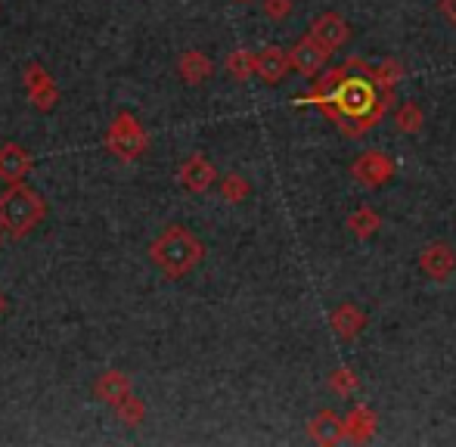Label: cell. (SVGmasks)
I'll return each instance as SVG.
<instances>
[{"instance_id": "484cf974", "label": "cell", "mask_w": 456, "mask_h": 447, "mask_svg": "<svg viewBox=\"0 0 456 447\" xmlns=\"http://www.w3.org/2000/svg\"><path fill=\"white\" fill-rule=\"evenodd\" d=\"M0 246H4V236H0Z\"/></svg>"}, {"instance_id": "6da1fadb", "label": "cell", "mask_w": 456, "mask_h": 447, "mask_svg": "<svg viewBox=\"0 0 456 447\" xmlns=\"http://www.w3.org/2000/svg\"><path fill=\"white\" fill-rule=\"evenodd\" d=\"M295 103L317 106L342 127L345 137H363L388 112L391 91L376 81V69H366L363 62L348 60L342 69L326 75L307 97H298Z\"/></svg>"}, {"instance_id": "4316f807", "label": "cell", "mask_w": 456, "mask_h": 447, "mask_svg": "<svg viewBox=\"0 0 456 447\" xmlns=\"http://www.w3.org/2000/svg\"><path fill=\"white\" fill-rule=\"evenodd\" d=\"M240 4H246V0H240Z\"/></svg>"}, {"instance_id": "5bb4252c", "label": "cell", "mask_w": 456, "mask_h": 447, "mask_svg": "<svg viewBox=\"0 0 456 447\" xmlns=\"http://www.w3.org/2000/svg\"><path fill=\"white\" fill-rule=\"evenodd\" d=\"M96 394H100L106 404L118 407L121 401L131 398V379L125 373H102L100 382H96Z\"/></svg>"}, {"instance_id": "cb8c5ba5", "label": "cell", "mask_w": 456, "mask_h": 447, "mask_svg": "<svg viewBox=\"0 0 456 447\" xmlns=\"http://www.w3.org/2000/svg\"><path fill=\"white\" fill-rule=\"evenodd\" d=\"M441 12L447 16V22L456 25V0H441Z\"/></svg>"}, {"instance_id": "603a6c76", "label": "cell", "mask_w": 456, "mask_h": 447, "mask_svg": "<svg viewBox=\"0 0 456 447\" xmlns=\"http://www.w3.org/2000/svg\"><path fill=\"white\" fill-rule=\"evenodd\" d=\"M118 410L125 413L127 417V423H140V419H143V407L137 404V401L134 398H127V401H121L118 404Z\"/></svg>"}, {"instance_id": "4fadbf2b", "label": "cell", "mask_w": 456, "mask_h": 447, "mask_svg": "<svg viewBox=\"0 0 456 447\" xmlns=\"http://www.w3.org/2000/svg\"><path fill=\"white\" fill-rule=\"evenodd\" d=\"M330 323H332V329H336L338 338H357L363 333V327H366V314L357 308L354 302H345V305H338V308L332 311Z\"/></svg>"}, {"instance_id": "52a82bcc", "label": "cell", "mask_w": 456, "mask_h": 447, "mask_svg": "<svg viewBox=\"0 0 456 447\" xmlns=\"http://www.w3.org/2000/svg\"><path fill=\"white\" fill-rule=\"evenodd\" d=\"M419 267H422V273H426V277L447 280L456 271V252L447 246V242H432V246L422 248Z\"/></svg>"}, {"instance_id": "8992f818", "label": "cell", "mask_w": 456, "mask_h": 447, "mask_svg": "<svg viewBox=\"0 0 456 447\" xmlns=\"http://www.w3.org/2000/svg\"><path fill=\"white\" fill-rule=\"evenodd\" d=\"M330 53H332V50H326L317 37L307 35V37H301L292 50H289V60H292L295 72H301V75H307V78H311V75H317L320 69H323V62L330 60Z\"/></svg>"}, {"instance_id": "9a60e30c", "label": "cell", "mask_w": 456, "mask_h": 447, "mask_svg": "<svg viewBox=\"0 0 456 447\" xmlns=\"http://www.w3.org/2000/svg\"><path fill=\"white\" fill-rule=\"evenodd\" d=\"M345 432H348V438H354V442L372 438V432H376V413H372L370 407H354V410L345 417Z\"/></svg>"}, {"instance_id": "30bf717a", "label": "cell", "mask_w": 456, "mask_h": 447, "mask_svg": "<svg viewBox=\"0 0 456 447\" xmlns=\"http://www.w3.org/2000/svg\"><path fill=\"white\" fill-rule=\"evenodd\" d=\"M289 69H292V60H289V53L282 47H265L255 56V72H258V78L267 81V85L282 81Z\"/></svg>"}, {"instance_id": "7402d4cb", "label": "cell", "mask_w": 456, "mask_h": 447, "mask_svg": "<svg viewBox=\"0 0 456 447\" xmlns=\"http://www.w3.org/2000/svg\"><path fill=\"white\" fill-rule=\"evenodd\" d=\"M265 12H267V19L280 22V19H286L289 12H292V0H265Z\"/></svg>"}, {"instance_id": "8fae6325", "label": "cell", "mask_w": 456, "mask_h": 447, "mask_svg": "<svg viewBox=\"0 0 456 447\" xmlns=\"http://www.w3.org/2000/svg\"><path fill=\"white\" fill-rule=\"evenodd\" d=\"M307 432H311L314 442L323 444V447L338 444L342 438H348V432H345V419L338 417V413H332V410H320L317 417L311 419Z\"/></svg>"}, {"instance_id": "e0dca14e", "label": "cell", "mask_w": 456, "mask_h": 447, "mask_svg": "<svg viewBox=\"0 0 456 447\" xmlns=\"http://www.w3.org/2000/svg\"><path fill=\"white\" fill-rule=\"evenodd\" d=\"M348 227L357 240H370V236L382 227V218H379L376 212H370V208H357V212L348 218Z\"/></svg>"}, {"instance_id": "ffe728a7", "label": "cell", "mask_w": 456, "mask_h": 447, "mask_svg": "<svg viewBox=\"0 0 456 447\" xmlns=\"http://www.w3.org/2000/svg\"><path fill=\"white\" fill-rule=\"evenodd\" d=\"M221 196H224V199H230V202H242L248 196V183L242 181L240 175L224 177V181H221Z\"/></svg>"}, {"instance_id": "5b68a950", "label": "cell", "mask_w": 456, "mask_h": 447, "mask_svg": "<svg viewBox=\"0 0 456 447\" xmlns=\"http://www.w3.org/2000/svg\"><path fill=\"white\" fill-rule=\"evenodd\" d=\"M351 175H354L357 183H363V187L376 190V187H385V183L395 177V162H391L385 152H363L361 158H357L354 165H351Z\"/></svg>"}, {"instance_id": "7a4b0ae2", "label": "cell", "mask_w": 456, "mask_h": 447, "mask_svg": "<svg viewBox=\"0 0 456 447\" xmlns=\"http://www.w3.org/2000/svg\"><path fill=\"white\" fill-rule=\"evenodd\" d=\"M150 258L165 277L181 280L192 267H199V261L205 258V246L199 242V236H192L181 224H171L150 246Z\"/></svg>"}, {"instance_id": "ba28073f", "label": "cell", "mask_w": 456, "mask_h": 447, "mask_svg": "<svg viewBox=\"0 0 456 447\" xmlns=\"http://www.w3.org/2000/svg\"><path fill=\"white\" fill-rule=\"evenodd\" d=\"M311 35L317 37V41L323 44L326 50H338L345 41H348L351 28H348V22L338 16V12H323V16L314 19Z\"/></svg>"}, {"instance_id": "3957f363", "label": "cell", "mask_w": 456, "mask_h": 447, "mask_svg": "<svg viewBox=\"0 0 456 447\" xmlns=\"http://www.w3.org/2000/svg\"><path fill=\"white\" fill-rule=\"evenodd\" d=\"M47 215V202L25 183H12L6 193H0V230L12 240L31 233Z\"/></svg>"}, {"instance_id": "d6986e66", "label": "cell", "mask_w": 456, "mask_h": 447, "mask_svg": "<svg viewBox=\"0 0 456 447\" xmlns=\"http://www.w3.org/2000/svg\"><path fill=\"white\" fill-rule=\"evenodd\" d=\"M395 121H397V131L416 134L422 127V110L416 103H403L401 110H397Z\"/></svg>"}, {"instance_id": "2e32d148", "label": "cell", "mask_w": 456, "mask_h": 447, "mask_svg": "<svg viewBox=\"0 0 456 447\" xmlns=\"http://www.w3.org/2000/svg\"><path fill=\"white\" fill-rule=\"evenodd\" d=\"M177 69H181V78L186 85H202V81L211 75V60L205 53H199V50H190V53H183V60Z\"/></svg>"}, {"instance_id": "7c38bea8", "label": "cell", "mask_w": 456, "mask_h": 447, "mask_svg": "<svg viewBox=\"0 0 456 447\" xmlns=\"http://www.w3.org/2000/svg\"><path fill=\"white\" fill-rule=\"evenodd\" d=\"M217 171L211 168V162L205 156H190L186 162L181 165V183L192 193H205V190L215 183Z\"/></svg>"}, {"instance_id": "9c48e42d", "label": "cell", "mask_w": 456, "mask_h": 447, "mask_svg": "<svg viewBox=\"0 0 456 447\" xmlns=\"http://www.w3.org/2000/svg\"><path fill=\"white\" fill-rule=\"evenodd\" d=\"M31 171V156L19 143H4L0 146V181L6 183H22V177H28Z\"/></svg>"}, {"instance_id": "d4e9b609", "label": "cell", "mask_w": 456, "mask_h": 447, "mask_svg": "<svg viewBox=\"0 0 456 447\" xmlns=\"http://www.w3.org/2000/svg\"><path fill=\"white\" fill-rule=\"evenodd\" d=\"M4 308H6V305H4V296H0V314H4Z\"/></svg>"}, {"instance_id": "44dd1931", "label": "cell", "mask_w": 456, "mask_h": 447, "mask_svg": "<svg viewBox=\"0 0 456 447\" xmlns=\"http://www.w3.org/2000/svg\"><path fill=\"white\" fill-rule=\"evenodd\" d=\"M330 388L332 392H338V394H351L357 388V376L351 373V370H336V373L330 376Z\"/></svg>"}, {"instance_id": "277c9868", "label": "cell", "mask_w": 456, "mask_h": 447, "mask_svg": "<svg viewBox=\"0 0 456 447\" xmlns=\"http://www.w3.org/2000/svg\"><path fill=\"white\" fill-rule=\"evenodd\" d=\"M109 150L118 158H125V162L137 158L140 152L146 150V134L131 112H121L118 118H115V125L109 127Z\"/></svg>"}, {"instance_id": "ac0fdd59", "label": "cell", "mask_w": 456, "mask_h": 447, "mask_svg": "<svg viewBox=\"0 0 456 447\" xmlns=\"http://www.w3.org/2000/svg\"><path fill=\"white\" fill-rule=\"evenodd\" d=\"M227 72L233 75L236 81H246L248 75L255 72V56L248 50H236V53L227 56Z\"/></svg>"}]
</instances>
